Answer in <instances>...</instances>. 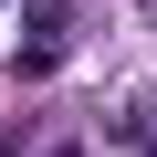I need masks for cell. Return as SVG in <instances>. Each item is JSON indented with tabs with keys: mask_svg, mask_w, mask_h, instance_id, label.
Returning <instances> with one entry per match:
<instances>
[{
	"mask_svg": "<svg viewBox=\"0 0 157 157\" xmlns=\"http://www.w3.org/2000/svg\"><path fill=\"white\" fill-rule=\"evenodd\" d=\"M63 32H73V11H63V0H32V42H21V73H32V84L63 63Z\"/></svg>",
	"mask_w": 157,
	"mask_h": 157,
	"instance_id": "1",
	"label": "cell"
},
{
	"mask_svg": "<svg viewBox=\"0 0 157 157\" xmlns=\"http://www.w3.org/2000/svg\"><path fill=\"white\" fill-rule=\"evenodd\" d=\"M42 157H84V147H42Z\"/></svg>",
	"mask_w": 157,
	"mask_h": 157,
	"instance_id": "2",
	"label": "cell"
}]
</instances>
